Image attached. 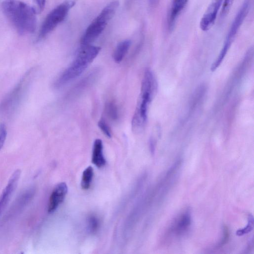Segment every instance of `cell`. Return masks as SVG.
<instances>
[{"mask_svg":"<svg viewBox=\"0 0 254 254\" xmlns=\"http://www.w3.org/2000/svg\"><path fill=\"white\" fill-rule=\"evenodd\" d=\"M2 12L20 35L34 32L37 25L35 9L19 0H4L1 4Z\"/></svg>","mask_w":254,"mask_h":254,"instance_id":"6da1fadb","label":"cell"},{"mask_svg":"<svg viewBox=\"0 0 254 254\" xmlns=\"http://www.w3.org/2000/svg\"><path fill=\"white\" fill-rule=\"evenodd\" d=\"M157 89V83L152 71L145 69L141 82L140 93L131 121L132 129L135 132L143 130L147 119L148 109Z\"/></svg>","mask_w":254,"mask_h":254,"instance_id":"7a4b0ae2","label":"cell"},{"mask_svg":"<svg viewBox=\"0 0 254 254\" xmlns=\"http://www.w3.org/2000/svg\"><path fill=\"white\" fill-rule=\"evenodd\" d=\"M100 47L90 45H82L70 64L61 74L54 83L60 88L79 76L98 55Z\"/></svg>","mask_w":254,"mask_h":254,"instance_id":"3957f363","label":"cell"},{"mask_svg":"<svg viewBox=\"0 0 254 254\" xmlns=\"http://www.w3.org/2000/svg\"><path fill=\"white\" fill-rule=\"evenodd\" d=\"M119 5L118 1H113L102 10L82 35L80 40L82 45H90L100 35L115 14Z\"/></svg>","mask_w":254,"mask_h":254,"instance_id":"277c9868","label":"cell"},{"mask_svg":"<svg viewBox=\"0 0 254 254\" xmlns=\"http://www.w3.org/2000/svg\"><path fill=\"white\" fill-rule=\"evenodd\" d=\"M251 0H245L239 10L236 14L226 37L223 46L215 61L211 67V70L215 71L220 65L227 54L236 35L247 16L251 4Z\"/></svg>","mask_w":254,"mask_h":254,"instance_id":"5b68a950","label":"cell"},{"mask_svg":"<svg viewBox=\"0 0 254 254\" xmlns=\"http://www.w3.org/2000/svg\"><path fill=\"white\" fill-rule=\"evenodd\" d=\"M76 0H65L54 8L45 18L37 37V41L44 38L66 17L69 10L75 5Z\"/></svg>","mask_w":254,"mask_h":254,"instance_id":"8992f818","label":"cell"},{"mask_svg":"<svg viewBox=\"0 0 254 254\" xmlns=\"http://www.w3.org/2000/svg\"><path fill=\"white\" fill-rule=\"evenodd\" d=\"M32 71L27 72L15 87L2 101L0 109L5 112L11 111L16 107L26 91Z\"/></svg>","mask_w":254,"mask_h":254,"instance_id":"52a82bcc","label":"cell"},{"mask_svg":"<svg viewBox=\"0 0 254 254\" xmlns=\"http://www.w3.org/2000/svg\"><path fill=\"white\" fill-rule=\"evenodd\" d=\"M223 2V0H212L201 18L199 26L201 30L206 31L213 26Z\"/></svg>","mask_w":254,"mask_h":254,"instance_id":"ba28073f","label":"cell"},{"mask_svg":"<svg viewBox=\"0 0 254 254\" xmlns=\"http://www.w3.org/2000/svg\"><path fill=\"white\" fill-rule=\"evenodd\" d=\"M191 222V213L189 209L181 214L172 223L168 232L170 235L180 236L185 234Z\"/></svg>","mask_w":254,"mask_h":254,"instance_id":"9c48e42d","label":"cell"},{"mask_svg":"<svg viewBox=\"0 0 254 254\" xmlns=\"http://www.w3.org/2000/svg\"><path fill=\"white\" fill-rule=\"evenodd\" d=\"M21 174L20 170H16L11 176L7 184L0 196V214L9 200L18 184Z\"/></svg>","mask_w":254,"mask_h":254,"instance_id":"30bf717a","label":"cell"},{"mask_svg":"<svg viewBox=\"0 0 254 254\" xmlns=\"http://www.w3.org/2000/svg\"><path fill=\"white\" fill-rule=\"evenodd\" d=\"M67 191V186L64 182L58 184L54 188L49 200L48 211L49 213H52L56 210L64 200Z\"/></svg>","mask_w":254,"mask_h":254,"instance_id":"8fae6325","label":"cell"},{"mask_svg":"<svg viewBox=\"0 0 254 254\" xmlns=\"http://www.w3.org/2000/svg\"><path fill=\"white\" fill-rule=\"evenodd\" d=\"M189 0H173L170 8L167 23L168 29L172 31L175 26L177 19L186 7Z\"/></svg>","mask_w":254,"mask_h":254,"instance_id":"7c38bea8","label":"cell"},{"mask_svg":"<svg viewBox=\"0 0 254 254\" xmlns=\"http://www.w3.org/2000/svg\"><path fill=\"white\" fill-rule=\"evenodd\" d=\"M103 146L101 139L95 140L92 151V162L97 167L101 168L106 163V160L103 155Z\"/></svg>","mask_w":254,"mask_h":254,"instance_id":"4fadbf2b","label":"cell"},{"mask_svg":"<svg viewBox=\"0 0 254 254\" xmlns=\"http://www.w3.org/2000/svg\"><path fill=\"white\" fill-rule=\"evenodd\" d=\"M131 44V42L130 40H124L118 44L113 54V59L115 62L119 63L122 61Z\"/></svg>","mask_w":254,"mask_h":254,"instance_id":"5bb4252c","label":"cell"},{"mask_svg":"<svg viewBox=\"0 0 254 254\" xmlns=\"http://www.w3.org/2000/svg\"><path fill=\"white\" fill-rule=\"evenodd\" d=\"M93 176V168L91 166H89L85 169L82 174L81 186L83 189L87 190L90 188Z\"/></svg>","mask_w":254,"mask_h":254,"instance_id":"9a60e30c","label":"cell"},{"mask_svg":"<svg viewBox=\"0 0 254 254\" xmlns=\"http://www.w3.org/2000/svg\"><path fill=\"white\" fill-rule=\"evenodd\" d=\"M254 226V217L252 214H250L248 218V223L243 228L237 230L236 235L242 236L251 232L253 229Z\"/></svg>","mask_w":254,"mask_h":254,"instance_id":"2e32d148","label":"cell"},{"mask_svg":"<svg viewBox=\"0 0 254 254\" xmlns=\"http://www.w3.org/2000/svg\"><path fill=\"white\" fill-rule=\"evenodd\" d=\"M106 112L108 116L113 120L118 118V111L116 105L112 102L108 103L106 105Z\"/></svg>","mask_w":254,"mask_h":254,"instance_id":"e0dca14e","label":"cell"},{"mask_svg":"<svg viewBox=\"0 0 254 254\" xmlns=\"http://www.w3.org/2000/svg\"><path fill=\"white\" fill-rule=\"evenodd\" d=\"M99 226V221L95 216H91L88 220V228L90 233H95Z\"/></svg>","mask_w":254,"mask_h":254,"instance_id":"ac0fdd59","label":"cell"},{"mask_svg":"<svg viewBox=\"0 0 254 254\" xmlns=\"http://www.w3.org/2000/svg\"><path fill=\"white\" fill-rule=\"evenodd\" d=\"M223 236L222 237L216 245V247L220 248L226 245L229 240L230 231L228 227L226 225H223L222 227Z\"/></svg>","mask_w":254,"mask_h":254,"instance_id":"d6986e66","label":"cell"},{"mask_svg":"<svg viewBox=\"0 0 254 254\" xmlns=\"http://www.w3.org/2000/svg\"><path fill=\"white\" fill-rule=\"evenodd\" d=\"M98 126L106 136L109 138L111 137L112 134L109 127L103 119H101L99 121Z\"/></svg>","mask_w":254,"mask_h":254,"instance_id":"ffe728a7","label":"cell"},{"mask_svg":"<svg viewBox=\"0 0 254 254\" xmlns=\"http://www.w3.org/2000/svg\"><path fill=\"white\" fill-rule=\"evenodd\" d=\"M234 0H223L220 16L224 18L228 14Z\"/></svg>","mask_w":254,"mask_h":254,"instance_id":"44dd1931","label":"cell"},{"mask_svg":"<svg viewBox=\"0 0 254 254\" xmlns=\"http://www.w3.org/2000/svg\"><path fill=\"white\" fill-rule=\"evenodd\" d=\"M7 136V128L3 123L0 124V150L3 146Z\"/></svg>","mask_w":254,"mask_h":254,"instance_id":"7402d4cb","label":"cell"},{"mask_svg":"<svg viewBox=\"0 0 254 254\" xmlns=\"http://www.w3.org/2000/svg\"><path fill=\"white\" fill-rule=\"evenodd\" d=\"M37 5V8L39 12H41L44 8L46 0H35Z\"/></svg>","mask_w":254,"mask_h":254,"instance_id":"603a6c76","label":"cell"},{"mask_svg":"<svg viewBox=\"0 0 254 254\" xmlns=\"http://www.w3.org/2000/svg\"><path fill=\"white\" fill-rule=\"evenodd\" d=\"M149 148L151 153L153 154L155 151V143L152 138H151L149 141Z\"/></svg>","mask_w":254,"mask_h":254,"instance_id":"cb8c5ba5","label":"cell"}]
</instances>
